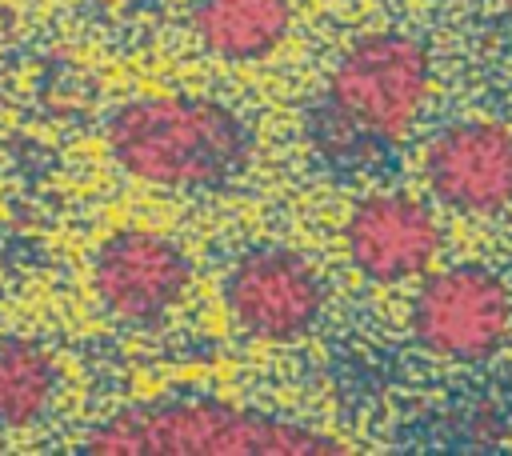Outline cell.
<instances>
[{"label":"cell","mask_w":512,"mask_h":456,"mask_svg":"<svg viewBox=\"0 0 512 456\" xmlns=\"http://www.w3.org/2000/svg\"><path fill=\"white\" fill-rule=\"evenodd\" d=\"M112 164L160 192H220L252 164L256 136L224 100L196 92H148L116 104L104 120Z\"/></svg>","instance_id":"cell-1"},{"label":"cell","mask_w":512,"mask_h":456,"mask_svg":"<svg viewBox=\"0 0 512 456\" xmlns=\"http://www.w3.org/2000/svg\"><path fill=\"white\" fill-rule=\"evenodd\" d=\"M56 356L28 336H0V432L36 428L60 400Z\"/></svg>","instance_id":"cell-10"},{"label":"cell","mask_w":512,"mask_h":456,"mask_svg":"<svg viewBox=\"0 0 512 456\" xmlns=\"http://www.w3.org/2000/svg\"><path fill=\"white\" fill-rule=\"evenodd\" d=\"M296 24L292 0H192L188 28L212 60L256 64L284 48Z\"/></svg>","instance_id":"cell-9"},{"label":"cell","mask_w":512,"mask_h":456,"mask_svg":"<svg viewBox=\"0 0 512 456\" xmlns=\"http://www.w3.org/2000/svg\"><path fill=\"white\" fill-rule=\"evenodd\" d=\"M432 200L456 216H500L512 208V124L464 116L440 124L420 152Z\"/></svg>","instance_id":"cell-7"},{"label":"cell","mask_w":512,"mask_h":456,"mask_svg":"<svg viewBox=\"0 0 512 456\" xmlns=\"http://www.w3.org/2000/svg\"><path fill=\"white\" fill-rule=\"evenodd\" d=\"M432 100V52L420 36L376 28L328 68L312 112L316 144L336 160H368L404 144Z\"/></svg>","instance_id":"cell-3"},{"label":"cell","mask_w":512,"mask_h":456,"mask_svg":"<svg viewBox=\"0 0 512 456\" xmlns=\"http://www.w3.org/2000/svg\"><path fill=\"white\" fill-rule=\"evenodd\" d=\"M96 456H340L336 436L204 392L132 400L96 420L84 440Z\"/></svg>","instance_id":"cell-2"},{"label":"cell","mask_w":512,"mask_h":456,"mask_svg":"<svg viewBox=\"0 0 512 456\" xmlns=\"http://www.w3.org/2000/svg\"><path fill=\"white\" fill-rule=\"evenodd\" d=\"M220 300L240 336L260 344H292L320 324L328 288L320 268L300 248L264 240L228 264Z\"/></svg>","instance_id":"cell-5"},{"label":"cell","mask_w":512,"mask_h":456,"mask_svg":"<svg viewBox=\"0 0 512 456\" xmlns=\"http://www.w3.org/2000/svg\"><path fill=\"white\" fill-rule=\"evenodd\" d=\"M340 248L368 284L396 288L420 280L440 260L444 228L428 200L400 188H376L348 208Z\"/></svg>","instance_id":"cell-8"},{"label":"cell","mask_w":512,"mask_h":456,"mask_svg":"<svg viewBox=\"0 0 512 456\" xmlns=\"http://www.w3.org/2000/svg\"><path fill=\"white\" fill-rule=\"evenodd\" d=\"M88 288L104 316L124 328L164 324L192 292V260L172 236L124 224L100 236L88 260Z\"/></svg>","instance_id":"cell-6"},{"label":"cell","mask_w":512,"mask_h":456,"mask_svg":"<svg viewBox=\"0 0 512 456\" xmlns=\"http://www.w3.org/2000/svg\"><path fill=\"white\" fill-rule=\"evenodd\" d=\"M416 344L448 364H480L512 336V288L488 264L428 268L408 312Z\"/></svg>","instance_id":"cell-4"}]
</instances>
